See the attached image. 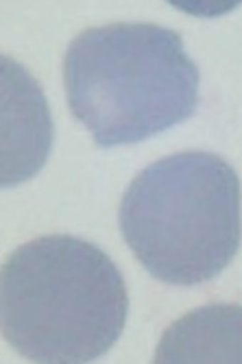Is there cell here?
Wrapping results in <instances>:
<instances>
[{
	"mask_svg": "<svg viewBox=\"0 0 242 364\" xmlns=\"http://www.w3.org/2000/svg\"><path fill=\"white\" fill-rule=\"evenodd\" d=\"M53 122L38 83L20 63L3 59V186H18L44 166Z\"/></svg>",
	"mask_w": 242,
	"mask_h": 364,
	"instance_id": "4",
	"label": "cell"
},
{
	"mask_svg": "<svg viewBox=\"0 0 242 364\" xmlns=\"http://www.w3.org/2000/svg\"><path fill=\"white\" fill-rule=\"evenodd\" d=\"M157 364H242V306H203L172 323L155 351Z\"/></svg>",
	"mask_w": 242,
	"mask_h": 364,
	"instance_id": "5",
	"label": "cell"
},
{
	"mask_svg": "<svg viewBox=\"0 0 242 364\" xmlns=\"http://www.w3.org/2000/svg\"><path fill=\"white\" fill-rule=\"evenodd\" d=\"M199 79L179 33L157 24L88 28L63 57L68 105L98 149L144 142L190 120Z\"/></svg>",
	"mask_w": 242,
	"mask_h": 364,
	"instance_id": "2",
	"label": "cell"
},
{
	"mask_svg": "<svg viewBox=\"0 0 242 364\" xmlns=\"http://www.w3.org/2000/svg\"><path fill=\"white\" fill-rule=\"evenodd\" d=\"M129 294L114 259L75 236H42L3 267L5 341L40 364H85L120 338Z\"/></svg>",
	"mask_w": 242,
	"mask_h": 364,
	"instance_id": "1",
	"label": "cell"
},
{
	"mask_svg": "<svg viewBox=\"0 0 242 364\" xmlns=\"http://www.w3.org/2000/svg\"><path fill=\"white\" fill-rule=\"evenodd\" d=\"M120 231L157 282H210L233 262L242 242L240 177L214 153L168 155L129 183L120 201Z\"/></svg>",
	"mask_w": 242,
	"mask_h": 364,
	"instance_id": "3",
	"label": "cell"
}]
</instances>
